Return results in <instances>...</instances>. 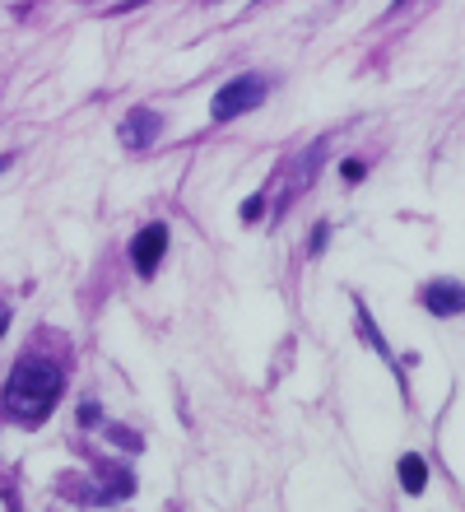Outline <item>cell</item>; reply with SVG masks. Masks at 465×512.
Wrapping results in <instances>:
<instances>
[{
	"instance_id": "1",
	"label": "cell",
	"mask_w": 465,
	"mask_h": 512,
	"mask_svg": "<svg viewBox=\"0 0 465 512\" xmlns=\"http://www.w3.org/2000/svg\"><path fill=\"white\" fill-rule=\"evenodd\" d=\"M61 391H66L61 368L28 354V359H19L14 373H10V387H5V415L19 419V424H42V419L56 410Z\"/></svg>"
},
{
	"instance_id": "2",
	"label": "cell",
	"mask_w": 465,
	"mask_h": 512,
	"mask_svg": "<svg viewBox=\"0 0 465 512\" xmlns=\"http://www.w3.org/2000/svg\"><path fill=\"white\" fill-rule=\"evenodd\" d=\"M266 103V80L261 75H238V80H228L210 103V117L214 122H233L242 112H252Z\"/></svg>"
},
{
	"instance_id": "3",
	"label": "cell",
	"mask_w": 465,
	"mask_h": 512,
	"mask_svg": "<svg viewBox=\"0 0 465 512\" xmlns=\"http://www.w3.org/2000/svg\"><path fill=\"white\" fill-rule=\"evenodd\" d=\"M163 252H168V224H149V229L131 243L135 270H140V275H154V270H159V261H163Z\"/></svg>"
},
{
	"instance_id": "4",
	"label": "cell",
	"mask_w": 465,
	"mask_h": 512,
	"mask_svg": "<svg viewBox=\"0 0 465 512\" xmlns=\"http://www.w3.org/2000/svg\"><path fill=\"white\" fill-rule=\"evenodd\" d=\"M424 308L433 312V317H456V312H465V284H456V280L424 284Z\"/></svg>"
},
{
	"instance_id": "5",
	"label": "cell",
	"mask_w": 465,
	"mask_h": 512,
	"mask_svg": "<svg viewBox=\"0 0 465 512\" xmlns=\"http://www.w3.org/2000/svg\"><path fill=\"white\" fill-rule=\"evenodd\" d=\"M159 131H163L159 117H154L149 108H140V112H131V117L121 122V145L126 149H149L154 140H159Z\"/></svg>"
},
{
	"instance_id": "6",
	"label": "cell",
	"mask_w": 465,
	"mask_h": 512,
	"mask_svg": "<svg viewBox=\"0 0 465 512\" xmlns=\"http://www.w3.org/2000/svg\"><path fill=\"white\" fill-rule=\"evenodd\" d=\"M400 485H405V494H419V489L428 485L424 457H405V461H400Z\"/></svg>"
},
{
	"instance_id": "7",
	"label": "cell",
	"mask_w": 465,
	"mask_h": 512,
	"mask_svg": "<svg viewBox=\"0 0 465 512\" xmlns=\"http://www.w3.org/2000/svg\"><path fill=\"white\" fill-rule=\"evenodd\" d=\"M345 177H349V182H359V177H363V163L349 159V163H345Z\"/></svg>"
},
{
	"instance_id": "8",
	"label": "cell",
	"mask_w": 465,
	"mask_h": 512,
	"mask_svg": "<svg viewBox=\"0 0 465 512\" xmlns=\"http://www.w3.org/2000/svg\"><path fill=\"white\" fill-rule=\"evenodd\" d=\"M5 326H10V312L0 308V336H5Z\"/></svg>"
},
{
	"instance_id": "9",
	"label": "cell",
	"mask_w": 465,
	"mask_h": 512,
	"mask_svg": "<svg viewBox=\"0 0 465 512\" xmlns=\"http://www.w3.org/2000/svg\"><path fill=\"white\" fill-rule=\"evenodd\" d=\"M5 168H10V159H0V173H5Z\"/></svg>"
},
{
	"instance_id": "10",
	"label": "cell",
	"mask_w": 465,
	"mask_h": 512,
	"mask_svg": "<svg viewBox=\"0 0 465 512\" xmlns=\"http://www.w3.org/2000/svg\"><path fill=\"white\" fill-rule=\"evenodd\" d=\"M396 5H405V0H396Z\"/></svg>"
}]
</instances>
